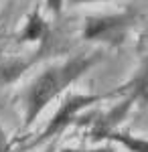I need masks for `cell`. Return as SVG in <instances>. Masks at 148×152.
I'll return each mask as SVG.
<instances>
[{
  "mask_svg": "<svg viewBox=\"0 0 148 152\" xmlns=\"http://www.w3.org/2000/svg\"><path fill=\"white\" fill-rule=\"evenodd\" d=\"M6 150H8V140H6L4 130L0 128V152H6Z\"/></svg>",
  "mask_w": 148,
  "mask_h": 152,
  "instance_id": "11",
  "label": "cell"
},
{
  "mask_svg": "<svg viewBox=\"0 0 148 152\" xmlns=\"http://www.w3.org/2000/svg\"><path fill=\"white\" fill-rule=\"evenodd\" d=\"M103 140H110L120 144L122 148L128 152H148V138L142 136H132L128 132H120V130H112L108 136H103Z\"/></svg>",
  "mask_w": 148,
  "mask_h": 152,
  "instance_id": "6",
  "label": "cell"
},
{
  "mask_svg": "<svg viewBox=\"0 0 148 152\" xmlns=\"http://www.w3.org/2000/svg\"><path fill=\"white\" fill-rule=\"evenodd\" d=\"M29 65H31V61H23V59H4V61H0V85H8L14 79H18Z\"/></svg>",
  "mask_w": 148,
  "mask_h": 152,
  "instance_id": "8",
  "label": "cell"
},
{
  "mask_svg": "<svg viewBox=\"0 0 148 152\" xmlns=\"http://www.w3.org/2000/svg\"><path fill=\"white\" fill-rule=\"evenodd\" d=\"M83 2H95V0H69V4H83Z\"/></svg>",
  "mask_w": 148,
  "mask_h": 152,
  "instance_id": "13",
  "label": "cell"
},
{
  "mask_svg": "<svg viewBox=\"0 0 148 152\" xmlns=\"http://www.w3.org/2000/svg\"><path fill=\"white\" fill-rule=\"evenodd\" d=\"M126 87H128V91H130L128 97H130L134 104H136V102L148 104V63L134 75V79L128 83Z\"/></svg>",
  "mask_w": 148,
  "mask_h": 152,
  "instance_id": "7",
  "label": "cell"
},
{
  "mask_svg": "<svg viewBox=\"0 0 148 152\" xmlns=\"http://www.w3.org/2000/svg\"><path fill=\"white\" fill-rule=\"evenodd\" d=\"M43 152H57V140L53 138V140H51L49 144H47V148H45Z\"/></svg>",
  "mask_w": 148,
  "mask_h": 152,
  "instance_id": "12",
  "label": "cell"
},
{
  "mask_svg": "<svg viewBox=\"0 0 148 152\" xmlns=\"http://www.w3.org/2000/svg\"><path fill=\"white\" fill-rule=\"evenodd\" d=\"M59 152H114L112 146H100V148H61Z\"/></svg>",
  "mask_w": 148,
  "mask_h": 152,
  "instance_id": "9",
  "label": "cell"
},
{
  "mask_svg": "<svg viewBox=\"0 0 148 152\" xmlns=\"http://www.w3.org/2000/svg\"><path fill=\"white\" fill-rule=\"evenodd\" d=\"M47 33H49V28H47V23L43 20L41 12L33 10V14L29 16L23 33H21V41L23 43H37V41H43Z\"/></svg>",
  "mask_w": 148,
  "mask_h": 152,
  "instance_id": "5",
  "label": "cell"
},
{
  "mask_svg": "<svg viewBox=\"0 0 148 152\" xmlns=\"http://www.w3.org/2000/svg\"><path fill=\"white\" fill-rule=\"evenodd\" d=\"M100 59V53L75 55L61 65H53L43 71L24 94V128L33 126L47 105L59 97L69 85H73L81 75H85L93 65H97Z\"/></svg>",
  "mask_w": 148,
  "mask_h": 152,
  "instance_id": "1",
  "label": "cell"
},
{
  "mask_svg": "<svg viewBox=\"0 0 148 152\" xmlns=\"http://www.w3.org/2000/svg\"><path fill=\"white\" fill-rule=\"evenodd\" d=\"M132 23H134V14H130V12L91 16L85 20L81 37H83V41H95L108 47H116V45L124 43Z\"/></svg>",
  "mask_w": 148,
  "mask_h": 152,
  "instance_id": "3",
  "label": "cell"
},
{
  "mask_svg": "<svg viewBox=\"0 0 148 152\" xmlns=\"http://www.w3.org/2000/svg\"><path fill=\"white\" fill-rule=\"evenodd\" d=\"M114 94H118V91H114ZM114 94H71V95H67V97L59 104L55 116L49 120L47 128L43 130V134L39 136V140H34V144H43V142H47V140L57 138L59 134L65 132L71 124H75L77 116H79L85 107L97 104V102H102V99H108V97H112Z\"/></svg>",
  "mask_w": 148,
  "mask_h": 152,
  "instance_id": "2",
  "label": "cell"
},
{
  "mask_svg": "<svg viewBox=\"0 0 148 152\" xmlns=\"http://www.w3.org/2000/svg\"><path fill=\"white\" fill-rule=\"evenodd\" d=\"M63 2H65V0H47V6H49V10H51V12L59 14V12H61V6H63Z\"/></svg>",
  "mask_w": 148,
  "mask_h": 152,
  "instance_id": "10",
  "label": "cell"
},
{
  "mask_svg": "<svg viewBox=\"0 0 148 152\" xmlns=\"http://www.w3.org/2000/svg\"><path fill=\"white\" fill-rule=\"evenodd\" d=\"M134 105V102L130 97H126L122 104H118L116 107H112L106 116H102V120L95 124V128L91 132V142H102L103 136H108L112 130H118V124L126 118V114L130 112V107Z\"/></svg>",
  "mask_w": 148,
  "mask_h": 152,
  "instance_id": "4",
  "label": "cell"
}]
</instances>
